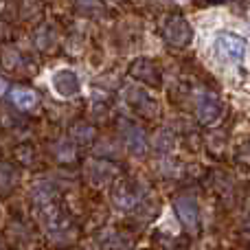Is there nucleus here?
<instances>
[{
	"instance_id": "nucleus-4",
	"label": "nucleus",
	"mask_w": 250,
	"mask_h": 250,
	"mask_svg": "<svg viewBox=\"0 0 250 250\" xmlns=\"http://www.w3.org/2000/svg\"><path fill=\"white\" fill-rule=\"evenodd\" d=\"M222 114V105L215 95L211 92H202L198 97V117L202 123H215Z\"/></svg>"
},
{
	"instance_id": "nucleus-7",
	"label": "nucleus",
	"mask_w": 250,
	"mask_h": 250,
	"mask_svg": "<svg viewBox=\"0 0 250 250\" xmlns=\"http://www.w3.org/2000/svg\"><path fill=\"white\" fill-rule=\"evenodd\" d=\"M123 134H125V143H127L129 151H134L136 156H141L147 147V141H145V136H143V132L136 127V125H125Z\"/></svg>"
},
{
	"instance_id": "nucleus-6",
	"label": "nucleus",
	"mask_w": 250,
	"mask_h": 250,
	"mask_svg": "<svg viewBox=\"0 0 250 250\" xmlns=\"http://www.w3.org/2000/svg\"><path fill=\"white\" fill-rule=\"evenodd\" d=\"M18 180L20 176H18L16 167H11L9 163H0V195L11 193L18 187Z\"/></svg>"
},
{
	"instance_id": "nucleus-11",
	"label": "nucleus",
	"mask_w": 250,
	"mask_h": 250,
	"mask_svg": "<svg viewBox=\"0 0 250 250\" xmlns=\"http://www.w3.org/2000/svg\"><path fill=\"white\" fill-rule=\"evenodd\" d=\"M4 90H7V83H4V82H2V79H0V95H2V92H4Z\"/></svg>"
},
{
	"instance_id": "nucleus-1",
	"label": "nucleus",
	"mask_w": 250,
	"mask_h": 250,
	"mask_svg": "<svg viewBox=\"0 0 250 250\" xmlns=\"http://www.w3.org/2000/svg\"><path fill=\"white\" fill-rule=\"evenodd\" d=\"M248 40L235 31H220L213 38V51L226 64H242L248 55Z\"/></svg>"
},
{
	"instance_id": "nucleus-2",
	"label": "nucleus",
	"mask_w": 250,
	"mask_h": 250,
	"mask_svg": "<svg viewBox=\"0 0 250 250\" xmlns=\"http://www.w3.org/2000/svg\"><path fill=\"white\" fill-rule=\"evenodd\" d=\"M51 88L60 99H73L82 92V79L73 68H57L51 75Z\"/></svg>"
},
{
	"instance_id": "nucleus-5",
	"label": "nucleus",
	"mask_w": 250,
	"mask_h": 250,
	"mask_svg": "<svg viewBox=\"0 0 250 250\" xmlns=\"http://www.w3.org/2000/svg\"><path fill=\"white\" fill-rule=\"evenodd\" d=\"M176 211H178V215H180L182 224H185L187 229L193 230L195 226H198V204H195L193 198H178Z\"/></svg>"
},
{
	"instance_id": "nucleus-8",
	"label": "nucleus",
	"mask_w": 250,
	"mask_h": 250,
	"mask_svg": "<svg viewBox=\"0 0 250 250\" xmlns=\"http://www.w3.org/2000/svg\"><path fill=\"white\" fill-rule=\"evenodd\" d=\"M11 101L18 105L20 110H29L38 104V97H35L33 90L29 88H13L11 90Z\"/></svg>"
},
{
	"instance_id": "nucleus-9",
	"label": "nucleus",
	"mask_w": 250,
	"mask_h": 250,
	"mask_svg": "<svg viewBox=\"0 0 250 250\" xmlns=\"http://www.w3.org/2000/svg\"><path fill=\"white\" fill-rule=\"evenodd\" d=\"M125 99H127V104L132 105L134 110H141V112L145 105H151V99L141 90V88H127V90H125Z\"/></svg>"
},
{
	"instance_id": "nucleus-10",
	"label": "nucleus",
	"mask_w": 250,
	"mask_h": 250,
	"mask_svg": "<svg viewBox=\"0 0 250 250\" xmlns=\"http://www.w3.org/2000/svg\"><path fill=\"white\" fill-rule=\"evenodd\" d=\"M127 189H132V187H119L114 191V204L119 208H132L134 202H136V191H127Z\"/></svg>"
},
{
	"instance_id": "nucleus-3",
	"label": "nucleus",
	"mask_w": 250,
	"mask_h": 250,
	"mask_svg": "<svg viewBox=\"0 0 250 250\" xmlns=\"http://www.w3.org/2000/svg\"><path fill=\"white\" fill-rule=\"evenodd\" d=\"M165 35H167V40L171 44H176V46H187V44L191 42V38H193V29H191V24L187 20L173 18V20H169L167 26H165Z\"/></svg>"
}]
</instances>
